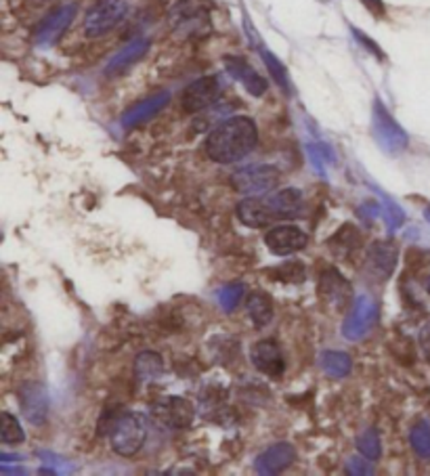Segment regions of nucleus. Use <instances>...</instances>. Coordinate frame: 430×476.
Wrapping results in <instances>:
<instances>
[{
	"label": "nucleus",
	"instance_id": "1",
	"mask_svg": "<svg viewBox=\"0 0 430 476\" xmlns=\"http://www.w3.org/2000/svg\"><path fill=\"white\" fill-rule=\"evenodd\" d=\"M304 200L299 189H282L277 194L256 197L248 195L246 200L237 204V218L246 227H269L277 221H290V218L302 216Z\"/></svg>",
	"mask_w": 430,
	"mask_h": 476
},
{
	"label": "nucleus",
	"instance_id": "2",
	"mask_svg": "<svg viewBox=\"0 0 430 476\" xmlns=\"http://www.w3.org/2000/svg\"><path fill=\"white\" fill-rule=\"evenodd\" d=\"M258 141L256 124L246 116H235L210 132L206 141V154L213 162L235 164L253 154Z\"/></svg>",
	"mask_w": 430,
	"mask_h": 476
},
{
	"label": "nucleus",
	"instance_id": "3",
	"mask_svg": "<svg viewBox=\"0 0 430 476\" xmlns=\"http://www.w3.org/2000/svg\"><path fill=\"white\" fill-rule=\"evenodd\" d=\"M99 431H108L111 439V447L118 455L130 458L141 452L145 443V424L143 420L135 414H122L116 418H105L103 426H99Z\"/></svg>",
	"mask_w": 430,
	"mask_h": 476
},
{
	"label": "nucleus",
	"instance_id": "4",
	"mask_svg": "<svg viewBox=\"0 0 430 476\" xmlns=\"http://www.w3.org/2000/svg\"><path fill=\"white\" fill-rule=\"evenodd\" d=\"M170 24L178 34L196 38L210 30V13L202 0H183L170 13Z\"/></svg>",
	"mask_w": 430,
	"mask_h": 476
},
{
	"label": "nucleus",
	"instance_id": "5",
	"mask_svg": "<svg viewBox=\"0 0 430 476\" xmlns=\"http://www.w3.org/2000/svg\"><path fill=\"white\" fill-rule=\"evenodd\" d=\"M127 0H99L84 17L86 36L99 38L108 34V32L114 30L116 25L127 17Z\"/></svg>",
	"mask_w": 430,
	"mask_h": 476
},
{
	"label": "nucleus",
	"instance_id": "6",
	"mask_svg": "<svg viewBox=\"0 0 430 476\" xmlns=\"http://www.w3.org/2000/svg\"><path fill=\"white\" fill-rule=\"evenodd\" d=\"M280 183V173L269 164H254V167L240 168L231 176V185L242 195H263L273 191Z\"/></svg>",
	"mask_w": 430,
	"mask_h": 476
},
{
	"label": "nucleus",
	"instance_id": "7",
	"mask_svg": "<svg viewBox=\"0 0 430 476\" xmlns=\"http://www.w3.org/2000/svg\"><path fill=\"white\" fill-rule=\"evenodd\" d=\"M317 296H320L323 307L340 313L353 300V288L340 275L339 269L326 267L320 275V283H317Z\"/></svg>",
	"mask_w": 430,
	"mask_h": 476
},
{
	"label": "nucleus",
	"instance_id": "8",
	"mask_svg": "<svg viewBox=\"0 0 430 476\" xmlns=\"http://www.w3.org/2000/svg\"><path fill=\"white\" fill-rule=\"evenodd\" d=\"M378 319V304L372 296H359L355 299L353 309L342 323V334L347 340H361L372 332Z\"/></svg>",
	"mask_w": 430,
	"mask_h": 476
},
{
	"label": "nucleus",
	"instance_id": "9",
	"mask_svg": "<svg viewBox=\"0 0 430 476\" xmlns=\"http://www.w3.org/2000/svg\"><path fill=\"white\" fill-rule=\"evenodd\" d=\"M19 407L32 426H43L49 418V393L43 382L28 380L17 390Z\"/></svg>",
	"mask_w": 430,
	"mask_h": 476
},
{
	"label": "nucleus",
	"instance_id": "10",
	"mask_svg": "<svg viewBox=\"0 0 430 476\" xmlns=\"http://www.w3.org/2000/svg\"><path fill=\"white\" fill-rule=\"evenodd\" d=\"M264 243L277 256H288L302 250L309 243V235L294 224H280L264 233Z\"/></svg>",
	"mask_w": 430,
	"mask_h": 476
},
{
	"label": "nucleus",
	"instance_id": "11",
	"mask_svg": "<svg viewBox=\"0 0 430 476\" xmlns=\"http://www.w3.org/2000/svg\"><path fill=\"white\" fill-rule=\"evenodd\" d=\"M221 97V82L216 76H206L200 81L191 82L183 92V109L189 114L202 111L213 105Z\"/></svg>",
	"mask_w": 430,
	"mask_h": 476
},
{
	"label": "nucleus",
	"instance_id": "12",
	"mask_svg": "<svg viewBox=\"0 0 430 476\" xmlns=\"http://www.w3.org/2000/svg\"><path fill=\"white\" fill-rule=\"evenodd\" d=\"M397 256H399V250L393 242H374L368 252V275L378 283L387 281L395 271Z\"/></svg>",
	"mask_w": 430,
	"mask_h": 476
},
{
	"label": "nucleus",
	"instance_id": "13",
	"mask_svg": "<svg viewBox=\"0 0 430 476\" xmlns=\"http://www.w3.org/2000/svg\"><path fill=\"white\" fill-rule=\"evenodd\" d=\"M154 414L158 420L170 428H187L194 422V405L181 396H167V399L156 403Z\"/></svg>",
	"mask_w": 430,
	"mask_h": 476
},
{
	"label": "nucleus",
	"instance_id": "14",
	"mask_svg": "<svg viewBox=\"0 0 430 476\" xmlns=\"http://www.w3.org/2000/svg\"><path fill=\"white\" fill-rule=\"evenodd\" d=\"M253 366L258 372L269 376V378H277L286 369V361H283L282 348L275 340H261L256 342L253 353H250Z\"/></svg>",
	"mask_w": 430,
	"mask_h": 476
},
{
	"label": "nucleus",
	"instance_id": "15",
	"mask_svg": "<svg viewBox=\"0 0 430 476\" xmlns=\"http://www.w3.org/2000/svg\"><path fill=\"white\" fill-rule=\"evenodd\" d=\"M296 449L290 443H277L258 455L254 460V471L258 474H277L294 464Z\"/></svg>",
	"mask_w": 430,
	"mask_h": 476
},
{
	"label": "nucleus",
	"instance_id": "16",
	"mask_svg": "<svg viewBox=\"0 0 430 476\" xmlns=\"http://www.w3.org/2000/svg\"><path fill=\"white\" fill-rule=\"evenodd\" d=\"M76 15V6L74 5H68V6H62V9L53 11L51 15H46L41 25H38L36 32H34V38L38 44H53L57 41L59 36L63 34L65 30H68V25L72 24V19Z\"/></svg>",
	"mask_w": 430,
	"mask_h": 476
},
{
	"label": "nucleus",
	"instance_id": "17",
	"mask_svg": "<svg viewBox=\"0 0 430 476\" xmlns=\"http://www.w3.org/2000/svg\"><path fill=\"white\" fill-rule=\"evenodd\" d=\"M374 127H376V135H378L380 143L385 145V149L388 151L406 149V145H407L406 132L399 129V124H397L393 118L388 116V111L382 108L380 103H376Z\"/></svg>",
	"mask_w": 430,
	"mask_h": 476
},
{
	"label": "nucleus",
	"instance_id": "18",
	"mask_svg": "<svg viewBox=\"0 0 430 476\" xmlns=\"http://www.w3.org/2000/svg\"><path fill=\"white\" fill-rule=\"evenodd\" d=\"M168 101H170L168 92H160V95L148 97V99H145V101L132 105V108L127 111V114L122 116V124L127 129L139 127V124L148 122L156 114H160V111L168 105Z\"/></svg>",
	"mask_w": 430,
	"mask_h": 476
},
{
	"label": "nucleus",
	"instance_id": "19",
	"mask_svg": "<svg viewBox=\"0 0 430 476\" xmlns=\"http://www.w3.org/2000/svg\"><path fill=\"white\" fill-rule=\"evenodd\" d=\"M227 70L234 74L235 81H240L244 87H246L253 95L261 97L264 90H267V81L256 74V71L250 68V65L244 62V59H237V57H229L227 59Z\"/></svg>",
	"mask_w": 430,
	"mask_h": 476
},
{
	"label": "nucleus",
	"instance_id": "20",
	"mask_svg": "<svg viewBox=\"0 0 430 476\" xmlns=\"http://www.w3.org/2000/svg\"><path fill=\"white\" fill-rule=\"evenodd\" d=\"M149 49V41H145V38H139V41H132L129 46H124V49L118 52V55L111 59L110 65H108V74L114 76V74H120L127 68H130L132 63H137L139 59H141L145 52Z\"/></svg>",
	"mask_w": 430,
	"mask_h": 476
},
{
	"label": "nucleus",
	"instance_id": "21",
	"mask_svg": "<svg viewBox=\"0 0 430 476\" xmlns=\"http://www.w3.org/2000/svg\"><path fill=\"white\" fill-rule=\"evenodd\" d=\"M320 363L330 378H344V376L350 374V367H353V359L347 353H342V350H323L320 355Z\"/></svg>",
	"mask_w": 430,
	"mask_h": 476
},
{
	"label": "nucleus",
	"instance_id": "22",
	"mask_svg": "<svg viewBox=\"0 0 430 476\" xmlns=\"http://www.w3.org/2000/svg\"><path fill=\"white\" fill-rule=\"evenodd\" d=\"M164 372L162 357L154 350H143L135 359V376L139 382H154Z\"/></svg>",
	"mask_w": 430,
	"mask_h": 476
},
{
	"label": "nucleus",
	"instance_id": "23",
	"mask_svg": "<svg viewBox=\"0 0 430 476\" xmlns=\"http://www.w3.org/2000/svg\"><path fill=\"white\" fill-rule=\"evenodd\" d=\"M248 315L256 328L267 326V323L271 321V317H273V304H271L269 296L263 292L250 294L248 296Z\"/></svg>",
	"mask_w": 430,
	"mask_h": 476
},
{
	"label": "nucleus",
	"instance_id": "24",
	"mask_svg": "<svg viewBox=\"0 0 430 476\" xmlns=\"http://www.w3.org/2000/svg\"><path fill=\"white\" fill-rule=\"evenodd\" d=\"M269 277H273L280 283H302L304 281V264L299 261L280 264L277 269L267 271Z\"/></svg>",
	"mask_w": 430,
	"mask_h": 476
},
{
	"label": "nucleus",
	"instance_id": "25",
	"mask_svg": "<svg viewBox=\"0 0 430 476\" xmlns=\"http://www.w3.org/2000/svg\"><path fill=\"white\" fill-rule=\"evenodd\" d=\"M409 443H412L414 452L420 455V458L428 460L430 458V424L426 420H420L418 424L412 428L409 433Z\"/></svg>",
	"mask_w": 430,
	"mask_h": 476
},
{
	"label": "nucleus",
	"instance_id": "26",
	"mask_svg": "<svg viewBox=\"0 0 430 476\" xmlns=\"http://www.w3.org/2000/svg\"><path fill=\"white\" fill-rule=\"evenodd\" d=\"M330 243H332V250L334 252L339 254H347L350 252V250H355L357 246H359V233H357V229L353 227V224H344V227L336 233L332 240H330Z\"/></svg>",
	"mask_w": 430,
	"mask_h": 476
},
{
	"label": "nucleus",
	"instance_id": "27",
	"mask_svg": "<svg viewBox=\"0 0 430 476\" xmlns=\"http://www.w3.org/2000/svg\"><path fill=\"white\" fill-rule=\"evenodd\" d=\"M357 449H359V453L363 458L368 460H378L380 453H382V445H380V436L376 431H366L357 436Z\"/></svg>",
	"mask_w": 430,
	"mask_h": 476
},
{
	"label": "nucleus",
	"instance_id": "28",
	"mask_svg": "<svg viewBox=\"0 0 430 476\" xmlns=\"http://www.w3.org/2000/svg\"><path fill=\"white\" fill-rule=\"evenodd\" d=\"M0 439H3L5 445H17V443L25 439L22 424H19L15 415H11L9 412L3 414V433H0Z\"/></svg>",
	"mask_w": 430,
	"mask_h": 476
},
{
	"label": "nucleus",
	"instance_id": "29",
	"mask_svg": "<svg viewBox=\"0 0 430 476\" xmlns=\"http://www.w3.org/2000/svg\"><path fill=\"white\" fill-rule=\"evenodd\" d=\"M244 296H246V288L242 283H231V286H225L218 294V302L221 307L227 310V313H234V310L240 307V302Z\"/></svg>",
	"mask_w": 430,
	"mask_h": 476
},
{
	"label": "nucleus",
	"instance_id": "30",
	"mask_svg": "<svg viewBox=\"0 0 430 476\" xmlns=\"http://www.w3.org/2000/svg\"><path fill=\"white\" fill-rule=\"evenodd\" d=\"M263 59H264V62H267V68L271 70V74L275 76V81L280 82L283 89H288V76H286V71H283V68L280 65V62H277V59L271 55V52H263Z\"/></svg>",
	"mask_w": 430,
	"mask_h": 476
},
{
	"label": "nucleus",
	"instance_id": "31",
	"mask_svg": "<svg viewBox=\"0 0 430 476\" xmlns=\"http://www.w3.org/2000/svg\"><path fill=\"white\" fill-rule=\"evenodd\" d=\"M369 462L372 460H361V458H350L347 462V472L349 474H372L374 468L369 466Z\"/></svg>",
	"mask_w": 430,
	"mask_h": 476
},
{
	"label": "nucleus",
	"instance_id": "32",
	"mask_svg": "<svg viewBox=\"0 0 430 476\" xmlns=\"http://www.w3.org/2000/svg\"><path fill=\"white\" fill-rule=\"evenodd\" d=\"M420 348L425 353L426 361L430 363V319L425 323V328L420 329Z\"/></svg>",
	"mask_w": 430,
	"mask_h": 476
},
{
	"label": "nucleus",
	"instance_id": "33",
	"mask_svg": "<svg viewBox=\"0 0 430 476\" xmlns=\"http://www.w3.org/2000/svg\"><path fill=\"white\" fill-rule=\"evenodd\" d=\"M361 3L366 5L376 17H385V5H382V0H361Z\"/></svg>",
	"mask_w": 430,
	"mask_h": 476
},
{
	"label": "nucleus",
	"instance_id": "34",
	"mask_svg": "<svg viewBox=\"0 0 430 476\" xmlns=\"http://www.w3.org/2000/svg\"><path fill=\"white\" fill-rule=\"evenodd\" d=\"M425 288H426V292L430 294V277H428V280L425 281Z\"/></svg>",
	"mask_w": 430,
	"mask_h": 476
},
{
	"label": "nucleus",
	"instance_id": "35",
	"mask_svg": "<svg viewBox=\"0 0 430 476\" xmlns=\"http://www.w3.org/2000/svg\"><path fill=\"white\" fill-rule=\"evenodd\" d=\"M426 221L430 223V208H426Z\"/></svg>",
	"mask_w": 430,
	"mask_h": 476
}]
</instances>
